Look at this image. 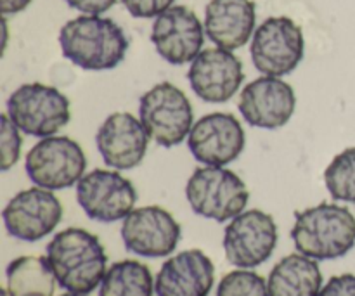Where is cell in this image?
<instances>
[{
    "instance_id": "6da1fadb",
    "label": "cell",
    "mask_w": 355,
    "mask_h": 296,
    "mask_svg": "<svg viewBox=\"0 0 355 296\" xmlns=\"http://www.w3.org/2000/svg\"><path fill=\"white\" fill-rule=\"evenodd\" d=\"M59 286L71 293L90 295L101 286L107 256L99 238L80 227L58 232L45 248Z\"/></svg>"
},
{
    "instance_id": "7a4b0ae2",
    "label": "cell",
    "mask_w": 355,
    "mask_h": 296,
    "mask_svg": "<svg viewBox=\"0 0 355 296\" xmlns=\"http://www.w3.org/2000/svg\"><path fill=\"white\" fill-rule=\"evenodd\" d=\"M62 55L87 71L113 69L125 59L128 37L110 17L82 14L68 21L59 31Z\"/></svg>"
},
{
    "instance_id": "3957f363",
    "label": "cell",
    "mask_w": 355,
    "mask_h": 296,
    "mask_svg": "<svg viewBox=\"0 0 355 296\" xmlns=\"http://www.w3.org/2000/svg\"><path fill=\"white\" fill-rule=\"evenodd\" d=\"M291 239L298 253L318 262L342 259L355 246V217L335 203L295 211Z\"/></svg>"
},
{
    "instance_id": "277c9868",
    "label": "cell",
    "mask_w": 355,
    "mask_h": 296,
    "mask_svg": "<svg viewBox=\"0 0 355 296\" xmlns=\"http://www.w3.org/2000/svg\"><path fill=\"white\" fill-rule=\"evenodd\" d=\"M191 210L218 224L231 222L248 204L250 191L239 175L225 166H200L186 184Z\"/></svg>"
},
{
    "instance_id": "5b68a950",
    "label": "cell",
    "mask_w": 355,
    "mask_h": 296,
    "mask_svg": "<svg viewBox=\"0 0 355 296\" xmlns=\"http://www.w3.org/2000/svg\"><path fill=\"white\" fill-rule=\"evenodd\" d=\"M7 114L23 134L44 139L55 135L69 123L71 104L55 87L24 83L7 99Z\"/></svg>"
},
{
    "instance_id": "8992f818",
    "label": "cell",
    "mask_w": 355,
    "mask_h": 296,
    "mask_svg": "<svg viewBox=\"0 0 355 296\" xmlns=\"http://www.w3.org/2000/svg\"><path fill=\"white\" fill-rule=\"evenodd\" d=\"M139 120L153 142L162 148H173L184 142L193 128V106L184 90L162 82L141 96Z\"/></svg>"
},
{
    "instance_id": "52a82bcc",
    "label": "cell",
    "mask_w": 355,
    "mask_h": 296,
    "mask_svg": "<svg viewBox=\"0 0 355 296\" xmlns=\"http://www.w3.org/2000/svg\"><path fill=\"white\" fill-rule=\"evenodd\" d=\"M26 175L37 187L61 191L76 186L87 168L82 146L64 135L44 137L28 151Z\"/></svg>"
},
{
    "instance_id": "ba28073f",
    "label": "cell",
    "mask_w": 355,
    "mask_h": 296,
    "mask_svg": "<svg viewBox=\"0 0 355 296\" xmlns=\"http://www.w3.org/2000/svg\"><path fill=\"white\" fill-rule=\"evenodd\" d=\"M252 62L266 76H286L305 55L302 28L291 17H267L255 30L250 45Z\"/></svg>"
},
{
    "instance_id": "9c48e42d",
    "label": "cell",
    "mask_w": 355,
    "mask_h": 296,
    "mask_svg": "<svg viewBox=\"0 0 355 296\" xmlns=\"http://www.w3.org/2000/svg\"><path fill=\"white\" fill-rule=\"evenodd\" d=\"M279 232L272 215L245 210L224 231L225 259L238 269H255L272 256Z\"/></svg>"
},
{
    "instance_id": "30bf717a",
    "label": "cell",
    "mask_w": 355,
    "mask_h": 296,
    "mask_svg": "<svg viewBox=\"0 0 355 296\" xmlns=\"http://www.w3.org/2000/svg\"><path fill=\"white\" fill-rule=\"evenodd\" d=\"M125 250L144 259L172 255L182 238V227L170 211L162 207L134 208L121 222Z\"/></svg>"
},
{
    "instance_id": "8fae6325",
    "label": "cell",
    "mask_w": 355,
    "mask_h": 296,
    "mask_svg": "<svg viewBox=\"0 0 355 296\" xmlns=\"http://www.w3.org/2000/svg\"><path fill=\"white\" fill-rule=\"evenodd\" d=\"M76 200L90 220L113 224L135 207L137 191L118 170H92L76 184Z\"/></svg>"
},
{
    "instance_id": "7c38bea8",
    "label": "cell",
    "mask_w": 355,
    "mask_h": 296,
    "mask_svg": "<svg viewBox=\"0 0 355 296\" xmlns=\"http://www.w3.org/2000/svg\"><path fill=\"white\" fill-rule=\"evenodd\" d=\"M2 218L9 236L35 243L55 231L62 218V204L52 191L35 186L17 193L3 208Z\"/></svg>"
},
{
    "instance_id": "4fadbf2b",
    "label": "cell",
    "mask_w": 355,
    "mask_h": 296,
    "mask_svg": "<svg viewBox=\"0 0 355 296\" xmlns=\"http://www.w3.org/2000/svg\"><path fill=\"white\" fill-rule=\"evenodd\" d=\"M246 144L245 128L231 113L201 116L187 135V146L196 162L207 166H227L241 156Z\"/></svg>"
},
{
    "instance_id": "5bb4252c",
    "label": "cell",
    "mask_w": 355,
    "mask_h": 296,
    "mask_svg": "<svg viewBox=\"0 0 355 296\" xmlns=\"http://www.w3.org/2000/svg\"><path fill=\"white\" fill-rule=\"evenodd\" d=\"M297 96L290 83L277 76H260L239 94L238 110L243 120L255 128L277 130L291 120Z\"/></svg>"
},
{
    "instance_id": "9a60e30c",
    "label": "cell",
    "mask_w": 355,
    "mask_h": 296,
    "mask_svg": "<svg viewBox=\"0 0 355 296\" xmlns=\"http://www.w3.org/2000/svg\"><path fill=\"white\" fill-rule=\"evenodd\" d=\"M187 80L193 92L210 104L227 103L245 82V69L238 55L227 49H205L191 62Z\"/></svg>"
},
{
    "instance_id": "2e32d148",
    "label": "cell",
    "mask_w": 355,
    "mask_h": 296,
    "mask_svg": "<svg viewBox=\"0 0 355 296\" xmlns=\"http://www.w3.org/2000/svg\"><path fill=\"white\" fill-rule=\"evenodd\" d=\"M205 24L187 6H172L153 23L151 42L156 52L173 66L193 62L205 44Z\"/></svg>"
},
{
    "instance_id": "e0dca14e",
    "label": "cell",
    "mask_w": 355,
    "mask_h": 296,
    "mask_svg": "<svg viewBox=\"0 0 355 296\" xmlns=\"http://www.w3.org/2000/svg\"><path fill=\"white\" fill-rule=\"evenodd\" d=\"M149 135L139 118L130 113H113L103 121L96 134L101 158L113 170L139 166L148 153Z\"/></svg>"
},
{
    "instance_id": "ac0fdd59",
    "label": "cell",
    "mask_w": 355,
    "mask_h": 296,
    "mask_svg": "<svg viewBox=\"0 0 355 296\" xmlns=\"http://www.w3.org/2000/svg\"><path fill=\"white\" fill-rule=\"evenodd\" d=\"M215 283V265L201 250L170 256L155 277L156 296H208Z\"/></svg>"
},
{
    "instance_id": "d6986e66",
    "label": "cell",
    "mask_w": 355,
    "mask_h": 296,
    "mask_svg": "<svg viewBox=\"0 0 355 296\" xmlns=\"http://www.w3.org/2000/svg\"><path fill=\"white\" fill-rule=\"evenodd\" d=\"M253 0H210L205 9V33L217 47L236 51L255 33Z\"/></svg>"
},
{
    "instance_id": "ffe728a7",
    "label": "cell",
    "mask_w": 355,
    "mask_h": 296,
    "mask_svg": "<svg viewBox=\"0 0 355 296\" xmlns=\"http://www.w3.org/2000/svg\"><path fill=\"white\" fill-rule=\"evenodd\" d=\"M269 296H319L322 272L318 260L291 253L274 265L267 277Z\"/></svg>"
},
{
    "instance_id": "44dd1931",
    "label": "cell",
    "mask_w": 355,
    "mask_h": 296,
    "mask_svg": "<svg viewBox=\"0 0 355 296\" xmlns=\"http://www.w3.org/2000/svg\"><path fill=\"white\" fill-rule=\"evenodd\" d=\"M9 296H54L55 276L47 256H19L7 265Z\"/></svg>"
},
{
    "instance_id": "7402d4cb",
    "label": "cell",
    "mask_w": 355,
    "mask_h": 296,
    "mask_svg": "<svg viewBox=\"0 0 355 296\" xmlns=\"http://www.w3.org/2000/svg\"><path fill=\"white\" fill-rule=\"evenodd\" d=\"M155 279L146 263L120 260L111 263L99 286V296H153Z\"/></svg>"
},
{
    "instance_id": "603a6c76",
    "label": "cell",
    "mask_w": 355,
    "mask_h": 296,
    "mask_svg": "<svg viewBox=\"0 0 355 296\" xmlns=\"http://www.w3.org/2000/svg\"><path fill=\"white\" fill-rule=\"evenodd\" d=\"M324 184L333 200L355 204V146L331 159L324 170Z\"/></svg>"
},
{
    "instance_id": "cb8c5ba5",
    "label": "cell",
    "mask_w": 355,
    "mask_h": 296,
    "mask_svg": "<svg viewBox=\"0 0 355 296\" xmlns=\"http://www.w3.org/2000/svg\"><path fill=\"white\" fill-rule=\"evenodd\" d=\"M217 296H269V290L260 274L252 269H238L222 277Z\"/></svg>"
},
{
    "instance_id": "d4e9b609",
    "label": "cell",
    "mask_w": 355,
    "mask_h": 296,
    "mask_svg": "<svg viewBox=\"0 0 355 296\" xmlns=\"http://www.w3.org/2000/svg\"><path fill=\"white\" fill-rule=\"evenodd\" d=\"M0 128H2V134H0V168H2V172H7L19 162L23 139H21L17 125L10 120L7 113L0 116Z\"/></svg>"
},
{
    "instance_id": "484cf974",
    "label": "cell",
    "mask_w": 355,
    "mask_h": 296,
    "mask_svg": "<svg viewBox=\"0 0 355 296\" xmlns=\"http://www.w3.org/2000/svg\"><path fill=\"white\" fill-rule=\"evenodd\" d=\"M175 0H121L125 9L139 19H149V17H158L166 9L173 6Z\"/></svg>"
},
{
    "instance_id": "4316f807",
    "label": "cell",
    "mask_w": 355,
    "mask_h": 296,
    "mask_svg": "<svg viewBox=\"0 0 355 296\" xmlns=\"http://www.w3.org/2000/svg\"><path fill=\"white\" fill-rule=\"evenodd\" d=\"M319 296H355V274L335 276L322 286Z\"/></svg>"
},
{
    "instance_id": "83f0119b",
    "label": "cell",
    "mask_w": 355,
    "mask_h": 296,
    "mask_svg": "<svg viewBox=\"0 0 355 296\" xmlns=\"http://www.w3.org/2000/svg\"><path fill=\"white\" fill-rule=\"evenodd\" d=\"M71 9L80 10L82 14H104L116 3V0H66Z\"/></svg>"
},
{
    "instance_id": "f1b7e54d",
    "label": "cell",
    "mask_w": 355,
    "mask_h": 296,
    "mask_svg": "<svg viewBox=\"0 0 355 296\" xmlns=\"http://www.w3.org/2000/svg\"><path fill=\"white\" fill-rule=\"evenodd\" d=\"M31 3V0H0V9L3 16L7 14H17L26 9Z\"/></svg>"
},
{
    "instance_id": "f546056e",
    "label": "cell",
    "mask_w": 355,
    "mask_h": 296,
    "mask_svg": "<svg viewBox=\"0 0 355 296\" xmlns=\"http://www.w3.org/2000/svg\"><path fill=\"white\" fill-rule=\"evenodd\" d=\"M61 296H89V295H82V293H71V291H68V293L61 295Z\"/></svg>"
}]
</instances>
